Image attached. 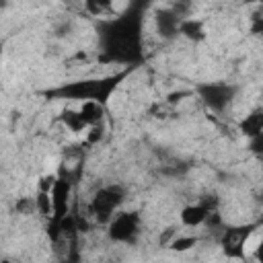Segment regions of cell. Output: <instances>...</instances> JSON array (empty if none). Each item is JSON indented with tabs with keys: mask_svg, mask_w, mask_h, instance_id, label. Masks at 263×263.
Here are the masks:
<instances>
[{
	"mask_svg": "<svg viewBox=\"0 0 263 263\" xmlns=\"http://www.w3.org/2000/svg\"><path fill=\"white\" fill-rule=\"evenodd\" d=\"M127 72H119V74H109V76H99V78H82V80H74V82H66L58 88H51L47 95L55 97V99H66V101H97L101 105L107 107L111 95L117 90V86L121 84V80L125 78Z\"/></svg>",
	"mask_w": 263,
	"mask_h": 263,
	"instance_id": "cell-1",
	"label": "cell"
},
{
	"mask_svg": "<svg viewBox=\"0 0 263 263\" xmlns=\"http://www.w3.org/2000/svg\"><path fill=\"white\" fill-rule=\"evenodd\" d=\"M105 51L113 60H132L140 51V18L138 16H117L107 25L105 31Z\"/></svg>",
	"mask_w": 263,
	"mask_h": 263,
	"instance_id": "cell-2",
	"label": "cell"
},
{
	"mask_svg": "<svg viewBox=\"0 0 263 263\" xmlns=\"http://www.w3.org/2000/svg\"><path fill=\"white\" fill-rule=\"evenodd\" d=\"M259 228H261V222L226 226L218 238V245H220L224 257L234 259V261H247L251 255V249L257 253L259 242H261Z\"/></svg>",
	"mask_w": 263,
	"mask_h": 263,
	"instance_id": "cell-3",
	"label": "cell"
},
{
	"mask_svg": "<svg viewBox=\"0 0 263 263\" xmlns=\"http://www.w3.org/2000/svg\"><path fill=\"white\" fill-rule=\"evenodd\" d=\"M125 199V189L121 185H103L95 191V195L88 201V214L99 222L105 224L119 212L121 203Z\"/></svg>",
	"mask_w": 263,
	"mask_h": 263,
	"instance_id": "cell-4",
	"label": "cell"
},
{
	"mask_svg": "<svg viewBox=\"0 0 263 263\" xmlns=\"http://www.w3.org/2000/svg\"><path fill=\"white\" fill-rule=\"evenodd\" d=\"M142 228V218L138 212L129 210H119L109 222H107V236L113 242L119 245H132L136 242L138 234Z\"/></svg>",
	"mask_w": 263,
	"mask_h": 263,
	"instance_id": "cell-5",
	"label": "cell"
},
{
	"mask_svg": "<svg viewBox=\"0 0 263 263\" xmlns=\"http://www.w3.org/2000/svg\"><path fill=\"white\" fill-rule=\"evenodd\" d=\"M195 92L199 95V99L210 111L224 113L236 97V86L226 82H208V84H199Z\"/></svg>",
	"mask_w": 263,
	"mask_h": 263,
	"instance_id": "cell-6",
	"label": "cell"
},
{
	"mask_svg": "<svg viewBox=\"0 0 263 263\" xmlns=\"http://www.w3.org/2000/svg\"><path fill=\"white\" fill-rule=\"evenodd\" d=\"M72 177L68 175V171H60L55 173V181L53 187L49 191L51 197V208H53V220L51 222H60L66 216H70V201H72Z\"/></svg>",
	"mask_w": 263,
	"mask_h": 263,
	"instance_id": "cell-7",
	"label": "cell"
},
{
	"mask_svg": "<svg viewBox=\"0 0 263 263\" xmlns=\"http://www.w3.org/2000/svg\"><path fill=\"white\" fill-rule=\"evenodd\" d=\"M154 23H156V31L164 37V39H173L179 35V23L181 16L173 10V8H162L154 14Z\"/></svg>",
	"mask_w": 263,
	"mask_h": 263,
	"instance_id": "cell-8",
	"label": "cell"
},
{
	"mask_svg": "<svg viewBox=\"0 0 263 263\" xmlns=\"http://www.w3.org/2000/svg\"><path fill=\"white\" fill-rule=\"evenodd\" d=\"M210 212H212V210H208L201 201H197V203H187V205L181 208L179 220H181V224H183L185 228H197V226H203V224H205Z\"/></svg>",
	"mask_w": 263,
	"mask_h": 263,
	"instance_id": "cell-9",
	"label": "cell"
},
{
	"mask_svg": "<svg viewBox=\"0 0 263 263\" xmlns=\"http://www.w3.org/2000/svg\"><path fill=\"white\" fill-rule=\"evenodd\" d=\"M179 35L193 41V43H201L205 37H208V31H205V25L201 18H193V16H185L181 18L179 23Z\"/></svg>",
	"mask_w": 263,
	"mask_h": 263,
	"instance_id": "cell-10",
	"label": "cell"
},
{
	"mask_svg": "<svg viewBox=\"0 0 263 263\" xmlns=\"http://www.w3.org/2000/svg\"><path fill=\"white\" fill-rule=\"evenodd\" d=\"M238 129H240L242 136H247V140H253V138L263 136V111L257 107V109H253L251 113H247V115L240 119Z\"/></svg>",
	"mask_w": 263,
	"mask_h": 263,
	"instance_id": "cell-11",
	"label": "cell"
},
{
	"mask_svg": "<svg viewBox=\"0 0 263 263\" xmlns=\"http://www.w3.org/2000/svg\"><path fill=\"white\" fill-rule=\"evenodd\" d=\"M78 113H80L82 121L90 127V125H97V123H105L107 107L101 105V103H97V101H84V103H80Z\"/></svg>",
	"mask_w": 263,
	"mask_h": 263,
	"instance_id": "cell-12",
	"label": "cell"
},
{
	"mask_svg": "<svg viewBox=\"0 0 263 263\" xmlns=\"http://www.w3.org/2000/svg\"><path fill=\"white\" fill-rule=\"evenodd\" d=\"M58 121H60L68 132H72V134H84L86 127H88V125L82 121L78 109H72V107L62 109V113L58 115Z\"/></svg>",
	"mask_w": 263,
	"mask_h": 263,
	"instance_id": "cell-13",
	"label": "cell"
},
{
	"mask_svg": "<svg viewBox=\"0 0 263 263\" xmlns=\"http://www.w3.org/2000/svg\"><path fill=\"white\" fill-rule=\"evenodd\" d=\"M33 205H35V212L39 214V218H41V220H45V222H51V220H53L51 197H49V193H47V191H35Z\"/></svg>",
	"mask_w": 263,
	"mask_h": 263,
	"instance_id": "cell-14",
	"label": "cell"
},
{
	"mask_svg": "<svg viewBox=\"0 0 263 263\" xmlns=\"http://www.w3.org/2000/svg\"><path fill=\"white\" fill-rule=\"evenodd\" d=\"M197 242H199V238H197L195 234H183V232H179V234L171 240V245H168L166 249H171L173 253H187V251H191L193 247H197Z\"/></svg>",
	"mask_w": 263,
	"mask_h": 263,
	"instance_id": "cell-15",
	"label": "cell"
},
{
	"mask_svg": "<svg viewBox=\"0 0 263 263\" xmlns=\"http://www.w3.org/2000/svg\"><path fill=\"white\" fill-rule=\"evenodd\" d=\"M103 138H105V123L90 125V127H86V132H84V142H86L88 146H97Z\"/></svg>",
	"mask_w": 263,
	"mask_h": 263,
	"instance_id": "cell-16",
	"label": "cell"
},
{
	"mask_svg": "<svg viewBox=\"0 0 263 263\" xmlns=\"http://www.w3.org/2000/svg\"><path fill=\"white\" fill-rule=\"evenodd\" d=\"M177 234H179V228H177V226H166V228L158 234V245H160V247H168L171 240H173Z\"/></svg>",
	"mask_w": 263,
	"mask_h": 263,
	"instance_id": "cell-17",
	"label": "cell"
},
{
	"mask_svg": "<svg viewBox=\"0 0 263 263\" xmlns=\"http://www.w3.org/2000/svg\"><path fill=\"white\" fill-rule=\"evenodd\" d=\"M261 140H263V136H259V138H253V140H249V148H251V152H255V154H259L261 152Z\"/></svg>",
	"mask_w": 263,
	"mask_h": 263,
	"instance_id": "cell-18",
	"label": "cell"
},
{
	"mask_svg": "<svg viewBox=\"0 0 263 263\" xmlns=\"http://www.w3.org/2000/svg\"><path fill=\"white\" fill-rule=\"evenodd\" d=\"M2 55H4V43H0V68H2Z\"/></svg>",
	"mask_w": 263,
	"mask_h": 263,
	"instance_id": "cell-19",
	"label": "cell"
},
{
	"mask_svg": "<svg viewBox=\"0 0 263 263\" xmlns=\"http://www.w3.org/2000/svg\"><path fill=\"white\" fill-rule=\"evenodd\" d=\"M0 263H14V261H10V259H2Z\"/></svg>",
	"mask_w": 263,
	"mask_h": 263,
	"instance_id": "cell-20",
	"label": "cell"
},
{
	"mask_svg": "<svg viewBox=\"0 0 263 263\" xmlns=\"http://www.w3.org/2000/svg\"><path fill=\"white\" fill-rule=\"evenodd\" d=\"M66 263H76V261H66Z\"/></svg>",
	"mask_w": 263,
	"mask_h": 263,
	"instance_id": "cell-21",
	"label": "cell"
}]
</instances>
